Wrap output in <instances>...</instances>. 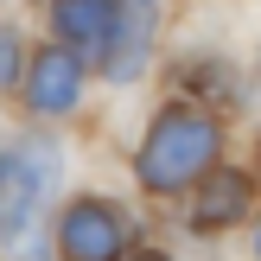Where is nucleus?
<instances>
[{"label":"nucleus","instance_id":"obj_9","mask_svg":"<svg viewBox=\"0 0 261 261\" xmlns=\"http://www.w3.org/2000/svg\"><path fill=\"white\" fill-rule=\"evenodd\" d=\"M127 261H172V255H160V249H140V255H127Z\"/></svg>","mask_w":261,"mask_h":261},{"label":"nucleus","instance_id":"obj_8","mask_svg":"<svg viewBox=\"0 0 261 261\" xmlns=\"http://www.w3.org/2000/svg\"><path fill=\"white\" fill-rule=\"evenodd\" d=\"M19 64H25V38H19V25H0V89L19 83Z\"/></svg>","mask_w":261,"mask_h":261},{"label":"nucleus","instance_id":"obj_3","mask_svg":"<svg viewBox=\"0 0 261 261\" xmlns=\"http://www.w3.org/2000/svg\"><path fill=\"white\" fill-rule=\"evenodd\" d=\"M58 249L64 261H121L127 249V217L102 198H76L58 223Z\"/></svg>","mask_w":261,"mask_h":261},{"label":"nucleus","instance_id":"obj_4","mask_svg":"<svg viewBox=\"0 0 261 261\" xmlns=\"http://www.w3.org/2000/svg\"><path fill=\"white\" fill-rule=\"evenodd\" d=\"M153 32H160V0H121V13H115L109 38H102V70H109V83H134L140 70H147V51H153Z\"/></svg>","mask_w":261,"mask_h":261},{"label":"nucleus","instance_id":"obj_6","mask_svg":"<svg viewBox=\"0 0 261 261\" xmlns=\"http://www.w3.org/2000/svg\"><path fill=\"white\" fill-rule=\"evenodd\" d=\"M249 198H255V191H249V178H242V172H229V166L217 172V166H211V172L198 178L191 223H198V229H229V223H242V217H249Z\"/></svg>","mask_w":261,"mask_h":261},{"label":"nucleus","instance_id":"obj_1","mask_svg":"<svg viewBox=\"0 0 261 261\" xmlns=\"http://www.w3.org/2000/svg\"><path fill=\"white\" fill-rule=\"evenodd\" d=\"M217 153H223V127H217L211 115H198V109H166L160 121L147 127V140H140L134 172H140L147 191L172 198V191H191L204 172H211Z\"/></svg>","mask_w":261,"mask_h":261},{"label":"nucleus","instance_id":"obj_7","mask_svg":"<svg viewBox=\"0 0 261 261\" xmlns=\"http://www.w3.org/2000/svg\"><path fill=\"white\" fill-rule=\"evenodd\" d=\"M115 13H121V0H51V25H58V45L70 51H89L109 38Z\"/></svg>","mask_w":261,"mask_h":261},{"label":"nucleus","instance_id":"obj_10","mask_svg":"<svg viewBox=\"0 0 261 261\" xmlns=\"http://www.w3.org/2000/svg\"><path fill=\"white\" fill-rule=\"evenodd\" d=\"M255 261H261V223H255Z\"/></svg>","mask_w":261,"mask_h":261},{"label":"nucleus","instance_id":"obj_5","mask_svg":"<svg viewBox=\"0 0 261 261\" xmlns=\"http://www.w3.org/2000/svg\"><path fill=\"white\" fill-rule=\"evenodd\" d=\"M76 96H83V64H76V51L45 45L32 58V70H25V109L32 115H70Z\"/></svg>","mask_w":261,"mask_h":261},{"label":"nucleus","instance_id":"obj_2","mask_svg":"<svg viewBox=\"0 0 261 261\" xmlns=\"http://www.w3.org/2000/svg\"><path fill=\"white\" fill-rule=\"evenodd\" d=\"M64 160L51 140H19V147H0V236L25 229L51 198H58Z\"/></svg>","mask_w":261,"mask_h":261}]
</instances>
